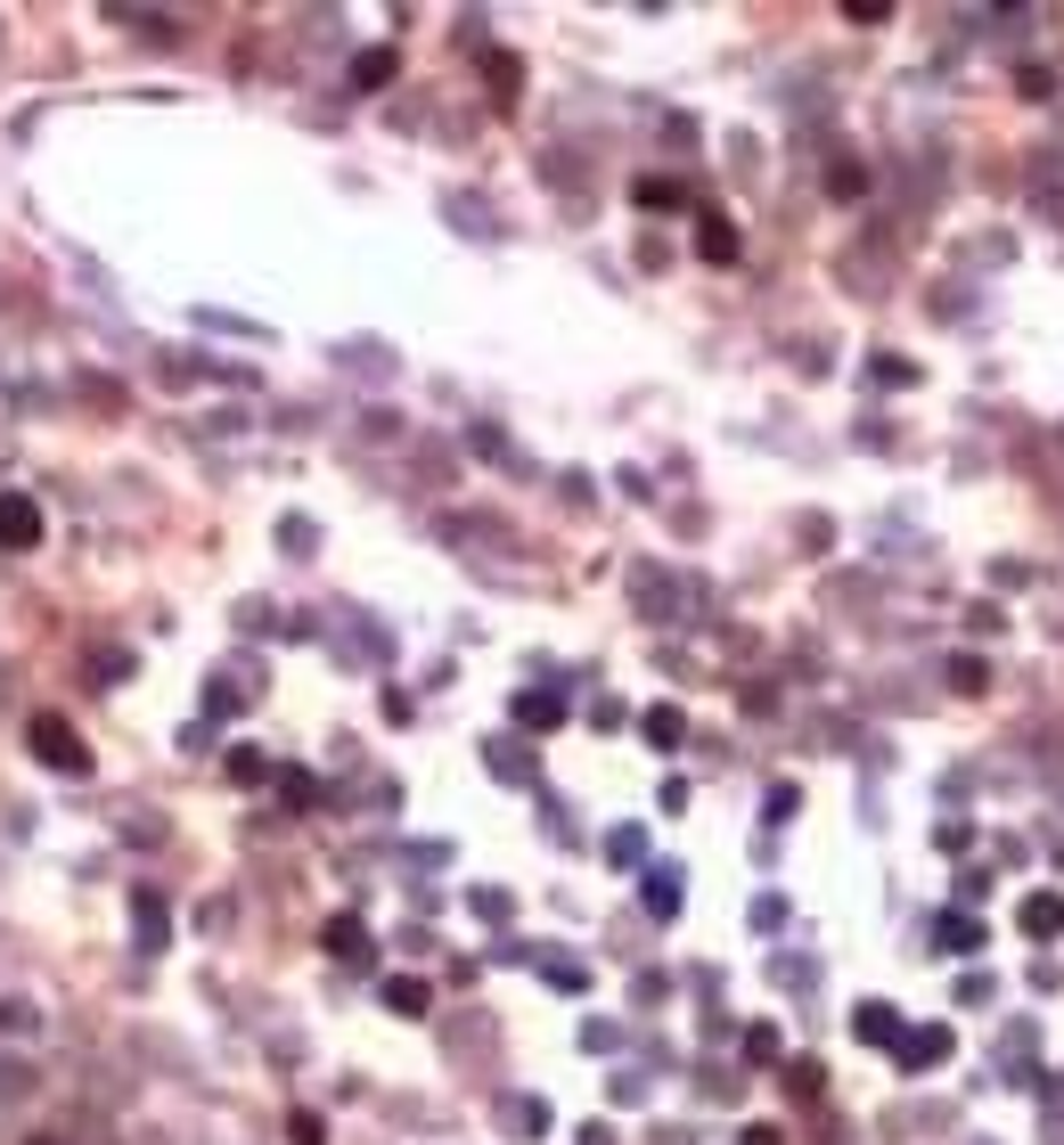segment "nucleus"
Segmentation results:
<instances>
[{
  "label": "nucleus",
  "mask_w": 1064,
  "mask_h": 1145,
  "mask_svg": "<svg viewBox=\"0 0 1064 1145\" xmlns=\"http://www.w3.org/2000/svg\"><path fill=\"white\" fill-rule=\"evenodd\" d=\"M34 753L50 761V769H66V777H75V769H91V753L75 745V728L57 721V712H41V721H34Z\"/></svg>",
  "instance_id": "obj_1"
},
{
  "label": "nucleus",
  "mask_w": 1064,
  "mask_h": 1145,
  "mask_svg": "<svg viewBox=\"0 0 1064 1145\" xmlns=\"http://www.w3.org/2000/svg\"><path fill=\"white\" fill-rule=\"evenodd\" d=\"M893 1064H901V1071H934V1064H950V1031H942V1023H925V1031H901Z\"/></svg>",
  "instance_id": "obj_2"
},
{
  "label": "nucleus",
  "mask_w": 1064,
  "mask_h": 1145,
  "mask_svg": "<svg viewBox=\"0 0 1064 1145\" xmlns=\"http://www.w3.org/2000/svg\"><path fill=\"white\" fill-rule=\"evenodd\" d=\"M41 540V508L25 491H0V549H34Z\"/></svg>",
  "instance_id": "obj_3"
},
{
  "label": "nucleus",
  "mask_w": 1064,
  "mask_h": 1145,
  "mask_svg": "<svg viewBox=\"0 0 1064 1145\" xmlns=\"http://www.w3.org/2000/svg\"><path fill=\"white\" fill-rule=\"evenodd\" d=\"M852 1031L868 1039V1048H901V1031H909V1023H901L893 1006H884V998H868V1006L852 1015Z\"/></svg>",
  "instance_id": "obj_4"
},
{
  "label": "nucleus",
  "mask_w": 1064,
  "mask_h": 1145,
  "mask_svg": "<svg viewBox=\"0 0 1064 1145\" xmlns=\"http://www.w3.org/2000/svg\"><path fill=\"white\" fill-rule=\"evenodd\" d=\"M1015 917H1024L1032 942H1056V933H1064V900H1056V892H1024V908H1015Z\"/></svg>",
  "instance_id": "obj_5"
},
{
  "label": "nucleus",
  "mask_w": 1064,
  "mask_h": 1145,
  "mask_svg": "<svg viewBox=\"0 0 1064 1145\" xmlns=\"http://www.w3.org/2000/svg\"><path fill=\"white\" fill-rule=\"evenodd\" d=\"M516 721H524V728H557V721H565V696L533 687V696H516Z\"/></svg>",
  "instance_id": "obj_6"
},
{
  "label": "nucleus",
  "mask_w": 1064,
  "mask_h": 1145,
  "mask_svg": "<svg viewBox=\"0 0 1064 1145\" xmlns=\"http://www.w3.org/2000/svg\"><path fill=\"white\" fill-rule=\"evenodd\" d=\"M942 949H950V958H983V924L974 917H942Z\"/></svg>",
  "instance_id": "obj_7"
},
{
  "label": "nucleus",
  "mask_w": 1064,
  "mask_h": 1145,
  "mask_svg": "<svg viewBox=\"0 0 1064 1145\" xmlns=\"http://www.w3.org/2000/svg\"><path fill=\"white\" fill-rule=\"evenodd\" d=\"M393 82V50H360L353 57V91H385Z\"/></svg>",
  "instance_id": "obj_8"
},
{
  "label": "nucleus",
  "mask_w": 1064,
  "mask_h": 1145,
  "mask_svg": "<svg viewBox=\"0 0 1064 1145\" xmlns=\"http://www.w3.org/2000/svg\"><path fill=\"white\" fill-rule=\"evenodd\" d=\"M696 254H705V262H737V229H728V222H705V229H696Z\"/></svg>",
  "instance_id": "obj_9"
},
{
  "label": "nucleus",
  "mask_w": 1064,
  "mask_h": 1145,
  "mask_svg": "<svg viewBox=\"0 0 1064 1145\" xmlns=\"http://www.w3.org/2000/svg\"><path fill=\"white\" fill-rule=\"evenodd\" d=\"M385 1006H393V1015H426V982L393 974V982H385Z\"/></svg>",
  "instance_id": "obj_10"
},
{
  "label": "nucleus",
  "mask_w": 1064,
  "mask_h": 1145,
  "mask_svg": "<svg viewBox=\"0 0 1064 1145\" xmlns=\"http://www.w3.org/2000/svg\"><path fill=\"white\" fill-rule=\"evenodd\" d=\"M672 908H680V876L655 868V876H647V917H672Z\"/></svg>",
  "instance_id": "obj_11"
},
{
  "label": "nucleus",
  "mask_w": 1064,
  "mask_h": 1145,
  "mask_svg": "<svg viewBox=\"0 0 1064 1145\" xmlns=\"http://www.w3.org/2000/svg\"><path fill=\"white\" fill-rule=\"evenodd\" d=\"M328 949H337V958H360V949H369V933H360L353 917H337V924H328Z\"/></svg>",
  "instance_id": "obj_12"
},
{
  "label": "nucleus",
  "mask_w": 1064,
  "mask_h": 1145,
  "mask_svg": "<svg viewBox=\"0 0 1064 1145\" xmlns=\"http://www.w3.org/2000/svg\"><path fill=\"white\" fill-rule=\"evenodd\" d=\"M647 737L664 745V753H672V745H680V712H672V703H655V712H647Z\"/></svg>",
  "instance_id": "obj_13"
},
{
  "label": "nucleus",
  "mask_w": 1064,
  "mask_h": 1145,
  "mask_svg": "<svg viewBox=\"0 0 1064 1145\" xmlns=\"http://www.w3.org/2000/svg\"><path fill=\"white\" fill-rule=\"evenodd\" d=\"M491 769H500V777H533V761H524L516 745H491Z\"/></svg>",
  "instance_id": "obj_14"
},
{
  "label": "nucleus",
  "mask_w": 1064,
  "mask_h": 1145,
  "mask_svg": "<svg viewBox=\"0 0 1064 1145\" xmlns=\"http://www.w3.org/2000/svg\"><path fill=\"white\" fill-rule=\"evenodd\" d=\"M737 1145H778V1129H746V1137H737Z\"/></svg>",
  "instance_id": "obj_15"
}]
</instances>
